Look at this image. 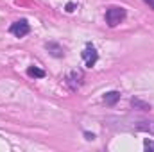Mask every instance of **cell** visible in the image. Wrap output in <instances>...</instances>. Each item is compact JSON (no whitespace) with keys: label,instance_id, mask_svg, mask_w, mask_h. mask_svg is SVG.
<instances>
[{"label":"cell","instance_id":"6da1fadb","mask_svg":"<svg viewBox=\"0 0 154 152\" xmlns=\"http://www.w3.org/2000/svg\"><path fill=\"white\" fill-rule=\"evenodd\" d=\"M124 20H125V9L124 7H118V5L108 7V11H106V23L109 27H116Z\"/></svg>","mask_w":154,"mask_h":152},{"label":"cell","instance_id":"7a4b0ae2","mask_svg":"<svg viewBox=\"0 0 154 152\" xmlns=\"http://www.w3.org/2000/svg\"><path fill=\"white\" fill-rule=\"evenodd\" d=\"M82 81H84V72L79 70V68L68 72V75H66V84H68V88H70L72 91H77V90L81 88Z\"/></svg>","mask_w":154,"mask_h":152},{"label":"cell","instance_id":"3957f363","mask_svg":"<svg viewBox=\"0 0 154 152\" xmlns=\"http://www.w3.org/2000/svg\"><path fill=\"white\" fill-rule=\"evenodd\" d=\"M9 32L13 36H16V38H23V36H27L31 32V25L27 23V20H18L9 27Z\"/></svg>","mask_w":154,"mask_h":152},{"label":"cell","instance_id":"277c9868","mask_svg":"<svg viewBox=\"0 0 154 152\" xmlns=\"http://www.w3.org/2000/svg\"><path fill=\"white\" fill-rule=\"evenodd\" d=\"M82 59H84V63H86V66H95V63L99 61V52L95 50V47L93 45H86V48L82 50Z\"/></svg>","mask_w":154,"mask_h":152},{"label":"cell","instance_id":"5b68a950","mask_svg":"<svg viewBox=\"0 0 154 152\" xmlns=\"http://www.w3.org/2000/svg\"><path fill=\"white\" fill-rule=\"evenodd\" d=\"M118 100H120V91H108V93L104 95L106 106H115Z\"/></svg>","mask_w":154,"mask_h":152},{"label":"cell","instance_id":"8992f818","mask_svg":"<svg viewBox=\"0 0 154 152\" xmlns=\"http://www.w3.org/2000/svg\"><path fill=\"white\" fill-rule=\"evenodd\" d=\"M45 47H47V50H48V52H50V54H52L54 57H61V56L65 54V52H63V48H61V47H59L57 43H54V41L47 43Z\"/></svg>","mask_w":154,"mask_h":152},{"label":"cell","instance_id":"52a82bcc","mask_svg":"<svg viewBox=\"0 0 154 152\" xmlns=\"http://www.w3.org/2000/svg\"><path fill=\"white\" fill-rule=\"evenodd\" d=\"M136 129H138V131H143V132L154 134V122L152 120H143V122H140V123L136 125Z\"/></svg>","mask_w":154,"mask_h":152},{"label":"cell","instance_id":"ba28073f","mask_svg":"<svg viewBox=\"0 0 154 152\" xmlns=\"http://www.w3.org/2000/svg\"><path fill=\"white\" fill-rule=\"evenodd\" d=\"M27 75L34 77V79H43V77H45V72H43L41 68H38V66H34V65H32V66H29V68H27Z\"/></svg>","mask_w":154,"mask_h":152},{"label":"cell","instance_id":"9c48e42d","mask_svg":"<svg viewBox=\"0 0 154 152\" xmlns=\"http://www.w3.org/2000/svg\"><path fill=\"white\" fill-rule=\"evenodd\" d=\"M131 104H133L134 108H140L142 111H149V109H151V106H149V104H145V102H142V100H138V99H133V100H131Z\"/></svg>","mask_w":154,"mask_h":152},{"label":"cell","instance_id":"30bf717a","mask_svg":"<svg viewBox=\"0 0 154 152\" xmlns=\"http://www.w3.org/2000/svg\"><path fill=\"white\" fill-rule=\"evenodd\" d=\"M143 149L145 150H154V140H145L143 141Z\"/></svg>","mask_w":154,"mask_h":152},{"label":"cell","instance_id":"8fae6325","mask_svg":"<svg viewBox=\"0 0 154 152\" xmlns=\"http://www.w3.org/2000/svg\"><path fill=\"white\" fill-rule=\"evenodd\" d=\"M66 11H68V13H74V11H75V4H74V2L66 4Z\"/></svg>","mask_w":154,"mask_h":152},{"label":"cell","instance_id":"7c38bea8","mask_svg":"<svg viewBox=\"0 0 154 152\" xmlns=\"http://www.w3.org/2000/svg\"><path fill=\"white\" fill-rule=\"evenodd\" d=\"M84 136H86V140H95V134H90V132H84Z\"/></svg>","mask_w":154,"mask_h":152},{"label":"cell","instance_id":"4fadbf2b","mask_svg":"<svg viewBox=\"0 0 154 152\" xmlns=\"http://www.w3.org/2000/svg\"><path fill=\"white\" fill-rule=\"evenodd\" d=\"M143 2H145V4H149V7H152V9H154V0H143Z\"/></svg>","mask_w":154,"mask_h":152}]
</instances>
